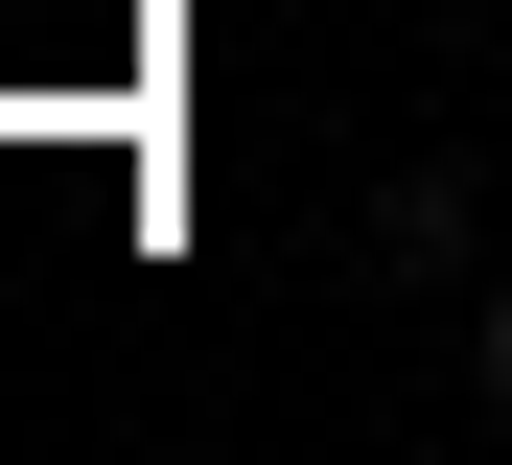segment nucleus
Wrapping results in <instances>:
<instances>
[{
    "label": "nucleus",
    "instance_id": "f257e3e1",
    "mask_svg": "<svg viewBox=\"0 0 512 465\" xmlns=\"http://www.w3.org/2000/svg\"><path fill=\"white\" fill-rule=\"evenodd\" d=\"M373 256L443 279V256H466V163H396V186H373Z\"/></svg>",
    "mask_w": 512,
    "mask_h": 465
},
{
    "label": "nucleus",
    "instance_id": "f03ea898",
    "mask_svg": "<svg viewBox=\"0 0 512 465\" xmlns=\"http://www.w3.org/2000/svg\"><path fill=\"white\" fill-rule=\"evenodd\" d=\"M466 349H489V396H512V279H489V326H466Z\"/></svg>",
    "mask_w": 512,
    "mask_h": 465
}]
</instances>
